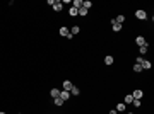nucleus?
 Returning a JSON list of instances; mask_svg holds the SVG:
<instances>
[{"instance_id":"nucleus-1","label":"nucleus","mask_w":154,"mask_h":114,"mask_svg":"<svg viewBox=\"0 0 154 114\" xmlns=\"http://www.w3.org/2000/svg\"><path fill=\"white\" fill-rule=\"evenodd\" d=\"M135 17L140 19V20H145L147 19V12H145V10H137V12H135Z\"/></svg>"},{"instance_id":"nucleus-2","label":"nucleus","mask_w":154,"mask_h":114,"mask_svg":"<svg viewBox=\"0 0 154 114\" xmlns=\"http://www.w3.org/2000/svg\"><path fill=\"white\" fill-rule=\"evenodd\" d=\"M110 24H111V27H113V31H115V32H118V31H122V24H118V22H115V19H110Z\"/></svg>"},{"instance_id":"nucleus-3","label":"nucleus","mask_w":154,"mask_h":114,"mask_svg":"<svg viewBox=\"0 0 154 114\" xmlns=\"http://www.w3.org/2000/svg\"><path fill=\"white\" fill-rule=\"evenodd\" d=\"M51 7H53V10H55V12H60V10L63 9V3H62L60 0H57V2H53V5H51Z\"/></svg>"},{"instance_id":"nucleus-4","label":"nucleus","mask_w":154,"mask_h":114,"mask_svg":"<svg viewBox=\"0 0 154 114\" xmlns=\"http://www.w3.org/2000/svg\"><path fill=\"white\" fill-rule=\"evenodd\" d=\"M60 99L65 102V101H68L70 99V92L68 90H60Z\"/></svg>"},{"instance_id":"nucleus-5","label":"nucleus","mask_w":154,"mask_h":114,"mask_svg":"<svg viewBox=\"0 0 154 114\" xmlns=\"http://www.w3.org/2000/svg\"><path fill=\"white\" fill-rule=\"evenodd\" d=\"M142 95H144V92L137 89V90H134V94H132V97H134V99H139V101H140V99H142Z\"/></svg>"},{"instance_id":"nucleus-6","label":"nucleus","mask_w":154,"mask_h":114,"mask_svg":"<svg viewBox=\"0 0 154 114\" xmlns=\"http://www.w3.org/2000/svg\"><path fill=\"white\" fill-rule=\"evenodd\" d=\"M135 44H137V46H144V44H145V39L142 38V36H137V38H135Z\"/></svg>"},{"instance_id":"nucleus-7","label":"nucleus","mask_w":154,"mask_h":114,"mask_svg":"<svg viewBox=\"0 0 154 114\" xmlns=\"http://www.w3.org/2000/svg\"><path fill=\"white\" fill-rule=\"evenodd\" d=\"M50 95H51L53 99H57V97H60V90H58V89H51V90H50Z\"/></svg>"},{"instance_id":"nucleus-8","label":"nucleus","mask_w":154,"mask_h":114,"mask_svg":"<svg viewBox=\"0 0 154 114\" xmlns=\"http://www.w3.org/2000/svg\"><path fill=\"white\" fill-rule=\"evenodd\" d=\"M125 107H127V106L123 104V102H120V104H116V109H115V111H116V113H123V111H125Z\"/></svg>"},{"instance_id":"nucleus-9","label":"nucleus","mask_w":154,"mask_h":114,"mask_svg":"<svg viewBox=\"0 0 154 114\" xmlns=\"http://www.w3.org/2000/svg\"><path fill=\"white\" fill-rule=\"evenodd\" d=\"M60 34H62L63 38H67L68 34H70V31H68V29L65 27V26H63V27H60Z\"/></svg>"},{"instance_id":"nucleus-10","label":"nucleus","mask_w":154,"mask_h":114,"mask_svg":"<svg viewBox=\"0 0 154 114\" xmlns=\"http://www.w3.org/2000/svg\"><path fill=\"white\" fill-rule=\"evenodd\" d=\"M134 102V97H132V94H128V95H125V101H123V104H132Z\"/></svg>"},{"instance_id":"nucleus-11","label":"nucleus","mask_w":154,"mask_h":114,"mask_svg":"<svg viewBox=\"0 0 154 114\" xmlns=\"http://www.w3.org/2000/svg\"><path fill=\"white\" fill-rule=\"evenodd\" d=\"M72 82H70V80H65V82H63V90H70V89H72Z\"/></svg>"},{"instance_id":"nucleus-12","label":"nucleus","mask_w":154,"mask_h":114,"mask_svg":"<svg viewBox=\"0 0 154 114\" xmlns=\"http://www.w3.org/2000/svg\"><path fill=\"white\" fill-rule=\"evenodd\" d=\"M113 61H115V58L111 56V55H108V56L105 58V63H106V65H113Z\"/></svg>"},{"instance_id":"nucleus-13","label":"nucleus","mask_w":154,"mask_h":114,"mask_svg":"<svg viewBox=\"0 0 154 114\" xmlns=\"http://www.w3.org/2000/svg\"><path fill=\"white\" fill-rule=\"evenodd\" d=\"M140 67H142V70H149V68H151V61H147V60H144Z\"/></svg>"},{"instance_id":"nucleus-14","label":"nucleus","mask_w":154,"mask_h":114,"mask_svg":"<svg viewBox=\"0 0 154 114\" xmlns=\"http://www.w3.org/2000/svg\"><path fill=\"white\" fill-rule=\"evenodd\" d=\"M68 12H70V15H72V17L79 15V9H75V7H70V10H68Z\"/></svg>"},{"instance_id":"nucleus-15","label":"nucleus","mask_w":154,"mask_h":114,"mask_svg":"<svg viewBox=\"0 0 154 114\" xmlns=\"http://www.w3.org/2000/svg\"><path fill=\"white\" fill-rule=\"evenodd\" d=\"M79 31H81V27H79V26H74V27L70 29V34L75 36V34H79Z\"/></svg>"},{"instance_id":"nucleus-16","label":"nucleus","mask_w":154,"mask_h":114,"mask_svg":"<svg viewBox=\"0 0 154 114\" xmlns=\"http://www.w3.org/2000/svg\"><path fill=\"white\" fill-rule=\"evenodd\" d=\"M68 92H70V95H79V94H81V90H79L77 87H72V89H70Z\"/></svg>"},{"instance_id":"nucleus-17","label":"nucleus","mask_w":154,"mask_h":114,"mask_svg":"<svg viewBox=\"0 0 154 114\" xmlns=\"http://www.w3.org/2000/svg\"><path fill=\"white\" fill-rule=\"evenodd\" d=\"M72 7H75V9H81V7H82V2H81V0H74V2H72Z\"/></svg>"},{"instance_id":"nucleus-18","label":"nucleus","mask_w":154,"mask_h":114,"mask_svg":"<svg viewBox=\"0 0 154 114\" xmlns=\"http://www.w3.org/2000/svg\"><path fill=\"white\" fill-rule=\"evenodd\" d=\"M123 20H125V15H118V17H115V22L122 24V26H123Z\"/></svg>"},{"instance_id":"nucleus-19","label":"nucleus","mask_w":154,"mask_h":114,"mask_svg":"<svg viewBox=\"0 0 154 114\" xmlns=\"http://www.w3.org/2000/svg\"><path fill=\"white\" fill-rule=\"evenodd\" d=\"M82 7H84V9H91V7H93V3H91V2H89V0H86V2H82Z\"/></svg>"},{"instance_id":"nucleus-20","label":"nucleus","mask_w":154,"mask_h":114,"mask_svg":"<svg viewBox=\"0 0 154 114\" xmlns=\"http://www.w3.org/2000/svg\"><path fill=\"white\" fill-rule=\"evenodd\" d=\"M79 15H81V17H84V15H87V9H84V7H81V9H79Z\"/></svg>"},{"instance_id":"nucleus-21","label":"nucleus","mask_w":154,"mask_h":114,"mask_svg":"<svg viewBox=\"0 0 154 114\" xmlns=\"http://www.w3.org/2000/svg\"><path fill=\"white\" fill-rule=\"evenodd\" d=\"M140 48V53H142V55H144V53H147V49H149V44H147V43H145L144 46H139Z\"/></svg>"},{"instance_id":"nucleus-22","label":"nucleus","mask_w":154,"mask_h":114,"mask_svg":"<svg viewBox=\"0 0 154 114\" xmlns=\"http://www.w3.org/2000/svg\"><path fill=\"white\" fill-rule=\"evenodd\" d=\"M134 72H137V73H139V72H142V67L135 63V65H134Z\"/></svg>"},{"instance_id":"nucleus-23","label":"nucleus","mask_w":154,"mask_h":114,"mask_svg":"<svg viewBox=\"0 0 154 114\" xmlns=\"http://www.w3.org/2000/svg\"><path fill=\"white\" fill-rule=\"evenodd\" d=\"M55 106H63V101H62L60 97H57V99H55Z\"/></svg>"},{"instance_id":"nucleus-24","label":"nucleus","mask_w":154,"mask_h":114,"mask_svg":"<svg viewBox=\"0 0 154 114\" xmlns=\"http://www.w3.org/2000/svg\"><path fill=\"white\" fill-rule=\"evenodd\" d=\"M132 104H134L135 107H139V106H140V101H139V99H134V102H132Z\"/></svg>"},{"instance_id":"nucleus-25","label":"nucleus","mask_w":154,"mask_h":114,"mask_svg":"<svg viewBox=\"0 0 154 114\" xmlns=\"http://www.w3.org/2000/svg\"><path fill=\"white\" fill-rule=\"evenodd\" d=\"M142 61H144V58H142V56L137 58V65H142Z\"/></svg>"},{"instance_id":"nucleus-26","label":"nucleus","mask_w":154,"mask_h":114,"mask_svg":"<svg viewBox=\"0 0 154 114\" xmlns=\"http://www.w3.org/2000/svg\"><path fill=\"white\" fill-rule=\"evenodd\" d=\"M110 114H118V113H116L115 109H111V111H110Z\"/></svg>"},{"instance_id":"nucleus-27","label":"nucleus","mask_w":154,"mask_h":114,"mask_svg":"<svg viewBox=\"0 0 154 114\" xmlns=\"http://www.w3.org/2000/svg\"><path fill=\"white\" fill-rule=\"evenodd\" d=\"M127 114H134V113H127Z\"/></svg>"},{"instance_id":"nucleus-28","label":"nucleus","mask_w":154,"mask_h":114,"mask_svg":"<svg viewBox=\"0 0 154 114\" xmlns=\"http://www.w3.org/2000/svg\"><path fill=\"white\" fill-rule=\"evenodd\" d=\"M0 114H5V113H0Z\"/></svg>"}]
</instances>
